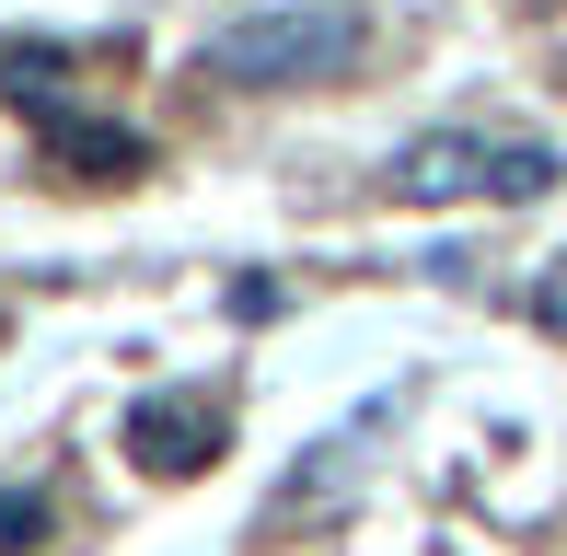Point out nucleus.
<instances>
[{"label": "nucleus", "mask_w": 567, "mask_h": 556, "mask_svg": "<svg viewBox=\"0 0 567 556\" xmlns=\"http://www.w3.org/2000/svg\"><path fill=\"white\" fill-rule=\"evenodd\" d=\"M359 47H371V12L359 0H278V12H244L197 47V70L231 93H313V82H348Z\"/></svg>", "instance_id": "1"}, {"label": "nucleus", "mask_w": 567, "mask_h": 556, "mask_svg": "<svg viewBox=\"0 0 567 556\" xmlns=\"http://www.w3.org/2000/svg\"><path fill=\"white\" fill-rule=\"evenodd\" d=\"M127 464L140 475H209L220 464V406L209 394H140L127 406Z\"/></svg>", "instance_id": "3"}, {"label": "nucleus", "mask_w": 567, "mask_h": 556, "mask_svg": "<svg viewBox=\"0 0 567 556\" xmlns=\"http://www.w3.org/2000/svg\"><path fill=\"white\" fill-rule=\"evenodd\" d=\"M59 151L93 163V174H140V140H127V128H59Z\"/></svg>", "instance_id": "4"}, {"label": "nucleus", "mask_w": 567, "mask_h": 556, "mask_svg": "<svg viewBox=\"0 0 567 556\" xmlns=\"http://www.w3.org/2000/svg\"><path fill=\"white\" fill-rule=\"evenodd\" d=\"M533 313H545V337H567V256H556V278H545V301H533Z\"/></svg>", "instance_id": "6"}, {"label": "nucleus", "mask_w": 567, "mask_h": 556, "mask_svg": "<svg viewBox=\"0 0 567 556\" xmlns=\"http://www.w3.org/2000/svg\"><path fill=\"white\" fill-rule=\"evenodd\" d=\"M35 534H47V511H35V498H23V487H0V556H23Z\"/></svg>", "instance_id": "5"}, {"label": "nucleus", "mask_w": 567, "mask_h": 556, "mask_svg": "<svg viewBox=\"0 0 567 556\" xmlns=\"http://www.w3.org/2000/svg\"><path fill=\"white\" fill-rule=\"evenodd\" d=\"M556 151L545 140H486V128H429L394 151V197L405 209H463V197H498V209H533L556 186Z\"/></svg>", "instance_id": "2"}]
</instances>
